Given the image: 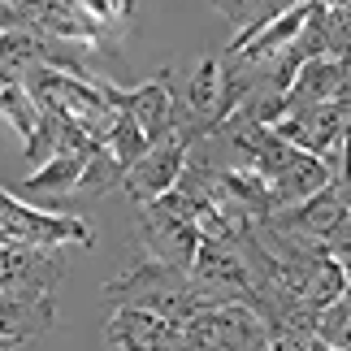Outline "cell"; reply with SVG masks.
<instances>
[{"label":"cell","mask_w":351,"mask_h":351,"mask_svg":"<svg viewBox=\"0 0 351 351\" xmlns=\"http://www.w3.org/2000/svg\"><path fill=\"white\" fill-rule=\"evenodd\" d=\"M104 300L117 304V308H139V313H152V317H165V321H191L199 313V291L195 282L178 274V269L160 265V261H139L130 265L121 278H113L104 287Z\"/></svg>","instance_id":"1"},{"label":"cell","mask_w":351,"mask_h":351,"mask_svg":"<svg viewBox=\"0 0 351 351\" xmlns=\"http://www.w3.org/2000/svg\"><path fill=\"white\" fill-rule=\"evenodd\" d=\"M139 239H143V252L152 256V261L186 274L191 261H195V247H199L195 204L182 191L169 186L160 199H152V204L139 208Z\"/></svg>","instance_id":"2"},{"label":"cell","mask_w":351,"mask_h":351,"mask_svg":"<svg viewBox=\"0 0 351 351\" xmlns=\"http://www.w3.org/2000/svg\"><path fill=\"white\" fill-rule=\"evenodd\" d=\"M274 230H287V234H304V239H321L326 252L347 269V243H351V230H347V178H334L326 182L317 195L300 199L291 208H274L265 217Z\"/></svg>","instance_id":"3"},{"label":"cell","mask_w":351,"mask_h":351,"mask_svg":"<svg viewBox=\"0 0 351 351\" xmlns=\"http://www.w3.org/2000/svg\"><path fill=\"white\" fill-rule=\"evenodd\" d=\"M65 243L91 247L96 234L74 213H44L0 191V247H65Z\"/></svg>","instance_id":"4"},{"label":"cell","mask_w":351,"mask_h":351,"mask_svg":"<svg viewBox=\"0 0 351 351\" xmlns=\"http://www.w3.org/2000/svg\"><path fill=\"white\" fill-rule=\"evenodd\" d=\"M96 91L109 100V109L134 117V126L143 130L147 143L165 139V134L173 130V83H169V70H160L147 87H134V91H121L117 83L96 78Z\"/></svg>","instance_id":"5"},{"label":"cell","mask_w":351,"mask_h":351,"mask_svg":"<svg viewBox=\"0 0 351 351\" xmlns=\"http://www.w3.org/2000/svg\"><path fill=\"white\" fill-rule=\"evenodd\" d=\"M186 152H191V147H186V139L178 130H169L165 139L147 143V152L121 173V191H126L139 208L152 204V199H160L173 182H178V173L186 165Z\"/></svg>","instance_id":"6"},{"label":"cell","mask_w":351,"mask_h":351,"mask_svg":"<svg viewBox=\"0 0 351 351\" xmlns=\"http://www.w3.org/2000/svg\"><path fill=\"white\" fill-rule=\"evenodd\" d=\"M347 109L351 100H330V104H313V109H300V113H287L278 117L274 130L282 143L300 147L308 156H326L334 143H347Z\"/></svg>","instance_id":"7"},{"label":"cell","mask_w":351,"mask_h":351,"mask_svg":"<svg viewBox=\"0 0 351 351\" xmlns=\"http://www.w3.org/2000/svg\"><path fill=\"white\" fill-rule=\"evenodd\" d=\"M109 343L117 351H182V326L139 308H117L109 317Z\"/></svg>","instance_id":"8"},{"label":"cell","mask_w":351,"mask_h":351,"mask_svg":"<svg viewBox=\"0 0 351 351\" xmlns=\"http://www.w3.org/2000/svg\"><path fill=\"white\" fill-rule=\"evenodd\" d=\"M330 100H351L347 91V61H308L300 74L291 78L287 96H282V117L287 113H300V109H313V104H330Z\"/></svg>","instance_id":"9"},{"label":"cell","mask_w":351,"mask_h":351,"mask_svg":"<svg viewBox=\"0 0 351 351\" xmlns=\"http://www.w3.org/2000/svg\"><path fill=\"white\" fill-rule=\"evenodd\" d=\"M61 274L57 247H0V291H52Z\"/></svg>","instance_id":"10"},{"label":"cell","mask_w":351,"mask_h":351,"mask_svg":"<svg viewBox=\"0 0 351 351\" xmlns=\"http://www.w3.org/2000/svg\"><path fill=\"white\" fill-rule=\"evenodd\" d=\"M52 291H0V339L22 347L52 330Z\"/></svg>","instance_id":"11"},{"label":"cell","mask_w":351,"mask_h":351,"mask_svg":"<svg viewBox=\"0 0 351 351\" xmlns=\"http://www.w3.org/2000/svg\"><path fill=\"white\" fill-rule=\"evenodd\" d=\"M35 31L48 39H61V44H87V48H100V39H113L91 18L87 0H78V5H65V0L35 5Z\"/></svg>","instance_id":"12"},{"label":"cell","mask_w":351,"mask_h":351,"mask_svg":"<svg viewBox=\"0 0 351 351\" xmlns=\"http://www.w3.org/2000/svg\"><path fill=\"white\" fill-rule=\"evenodd\" d=\"M100 147V143H96ZM96 147H57L44 165H39L31 178H22V186L31 195H65V191H74L78 178H83V165H87V156L96 152Z\"/></svg>","instance_id":"13"},{"label":"cell","mask_w":351,"mask_h":351,"mask_svg":"<svg viewBox=\"0 0 351 351\" xmlns=\"http://www.w3.org/2000/svg\"><path fill=\"white\" fill-rule=\"evenodd\" d=\"M308 13H313V5H308V0H300V5H287V9H282V13H278L274 22L265 26L261 35L252 39L247 48H243V52H234L230 61H239V65H247V70H252V65H265L269 57H274V52H282V48H287V44H291L295 35L304 31Z\"/></svg>","instance_id":"14"},{"label":"cell","mask_w":351,"mask_h":351,"mask_svg":"<svg viewBox=\"0 0 351 351\" xmlns=\"http://www.w3.org/2000/svg\"><path fill=\"white\" fill-rule=\"evenodd\" d=\"M44 61V35L39 31H9L0 35V83H22L31 65Z\"/></svg>","instance_id":"15"},{"label":"cell","mask_w":351,"mask_h":351,"mask_svg":"<svg viewBox=\"0 0 351 351\" xmlns=\"http://www.w3.org/2000/svg\"><path fill=\"white\" fill-rule=\"evenodd\" d=\"M0 117H5L9 126L22 134V143H26V147L39 139L44 113H39V104L31 100V91H26L22 83H0Z\"/></svg>","instance_id":"16"},{"label":"cell","mask_w":351,"mask_h":351,"mask_svg":"<svg viewBox=\"0 0 351 351\" xmlns=\"http://www.w3.org/2000/svg\"><path fill=\"white\" fill-rule=\"evenodd\" d=\"M104 147L113 152V160L121 165V173H126L134 160H139L147 152V139H143V130L134 126V117L130 113H117L113 117V130H109V139H104Z\"/></svg>","instance_id":"17"},{"label":"cell","mask_w":351,"mask_h":351,"mask_svg":"<svg viewBox=\"0 0 351 351\" xmlns=\"http://www.w3.org/2000/svg\"><path fill=\"white\" fill-rule=\"evenodd\" d=\"M121 182V165L113 160V152L109 147H96V152L87 156V165H83V178H78V186L74 191H83V195H104L109 186H117Z\"/></svg>","instance_id":"18"},{"label":"cell","mask_w":351,"mask_h":351,"mask_svg":"<svg viewBox=\"0 0 351 351\" xmlns=\"http://www.w3.org/2000/svg\"><path fill=\"white\" fill-rule=\"evenodd\" d=\"M347 330H351V304H347V295H339L334 304H326L317 313V321H313V334L326 347H334V351H347Z\"/></svg>","instance_id":"19"},{"label":"cell","mask_w":351,"mask_h":351,"mask_svg":"<svg viewBox=\"0 0 351 351\" xmlns=\"http://www.w3.org/2000/svg\"><path fill=\"white\" fill-rule=\"evenodd\" d=\"M347 35H351L347 5H326V48H330V61H347Z\"/></svg>","instance_id":"20"},{"label":"cell","mask_w":351,"mask_h":351,"mask_svg":"<svg viewBox=\"0 0 351 351\" xmlns=\"http://www.w3.org/2000/svg\"><path fill=\"white\" fill-rule=\"evenodd\" d=\"M87 9H91V18H96L109 35H121L126 22H130V5H126V0H87Z\"/></svg>","instance_id":"21"},{"label":"cell","mask_w":351,"mask_h":351,"mask_svg":"<svg viewBox=\"0 0 351 351\" xmlns=\"http://www.w3.org/2000/svg\"><path fill=\"white\" fill-rule=\"evenodd\" d=\"M9 31H35V5L0 0V35H9Z\"/></svg>","instance_id":"22"},{"label":"cell","mask_w":351,"mask_h":351,"mask_svg":"<svg viewBox=\"0 0 351 351\" xmlns=\"http://www.w3.org/2000/svg\"><path fill=\"white\" fill-rule=\"evenodd\" d=\"M269 351H334V347H326L317 334H274Z\"/></svg>","instance_id":"23"}]
</instances>
